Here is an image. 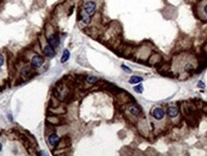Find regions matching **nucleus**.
<instances>
[{
  "label": "nucleus",
  "instance_id": "nucleus-1",
  "mask_svg": "<svg viewBox=\"0 0 207 156\" xmlns=\"http://www.w3.org/2000/svg\"><path fill=\"white\" fill-rule=\"evenodd\" d=\"M96 10H97V4H96L95 1H92V0L87 1L83 6V12L90 16H93V14L96 12Z\"/></svg>",
  "mask_w": 207,
  "mask_h": 156
},
{
  "label": "nucleus",
  "instance_id": "nucleus-2",
  "mask_svg": "<svg viewBox=\"0 0 207 156\" xmlns=\"http://www.w3.org/2000/svg\"><path fill=\"white\" fill-rule=\"evenodd\" d=\"M44 62V59L41 56H34L31 59V66L34 69H38L42 66V64Z\"/></svg>",
  "mask_w": 207,
  "mask_h": 156
},
{
  "label": "nucleus",
  "instance_id": "nucleus-3",
  "mask_svg": "<svg viewBox=\"0 0 207 156\" xmlns=\"http://www.w3.org/2000/svg\"><path fill=\"white\" fill-rule=\"evenodd\" d=\"M43 55L45 57L49 58H52L56 56V52H55V48H53L50 44L45 45L43 47Z\"/></svg>",
  "mask_w": 207,
  "mask_h": 156
},
{
  "label": "nucleus",
  "instance_id": "nucleus-4",
  "mask_svg": "<svg viewBox=\"0 0 207 156\" xmlns=\"http://www.w3.org/2000/svg\"><path fill=\"white\" fill-rule=\"evenodd\" d=\"M151 115H153V117L155 119V120H162L165 116V112L164 110L162 108L160 107H155L153 109V112H151Z\"/></svg>",
  "mask_w": 207,
  "mask_h": 156
},
{
  "label": "nucleus",
  "instance_id": "nucleus-5",
  "mask_svg": "<svg viewBox=\"0 0 207 156\" xmlns=\"http://www.w3.org/2000/svg\"><path fill=\"white\" fill-rule=\"evenodd\" d=\"M47 41H48V44L51 45L53 48H57L59 46V38H58L57 34H49L48 38H47Z\"/></svg>",
  "mask_w": 207,
  "mask_h": 156
},
{
  "label": "nucleus",
  "instance_id": "nucleus-6",
  "mask_svg": "<svg viewBox=\"0 0 207 156\" xmlns=\"http://www.w3.org/2000/svg\"><path fill=\"white\" fill-rule=\"evenodd\" d=\"M59 142V137L57 133H51L48 137V143L51 147H56Z\"/></svg>",
  "mask_w": 207,
  "mask_h": 156
},
{
  "label": "nucleus",
  "instance_id": "nucleus-7",
  "mask_svg": "<svg viewBox=\"0 0 207 156\" xmlns=\"http://www.w3.org/2000/svg\"><path fill=\"white\" fill-rule=\"evenodd\" d=\"M179 111H178V108L176 106H170L167 109V115L170 118H175L178 115Z\"/></svg>",
  "mask_w": 207,
  "mask_h": 156
},
{
  "label": "nucleus",
  "instance_id": "nucleus-8",
  "mask_svg": "<svg viewBox=\"0 0 207 156\" xmlns=\"http://www.w3.org/2000/svg\"><path fill=\"white\" fill-rule=\"evenodd\" d=\"M80 19H81V21H82L83 24L88 25L90 23V21H91V16H88V14H87L85 13L82 12L80 14Z\"/></svg>",
  "mask_w": 207,
  "mask_h": 156
},
{
  "label": "nucleus",
  "instance_id": "nucleus-9",
  "mask_svg": "<svg viewBox=\"0 0 207 156\" xmlns=\"http://www.w3.org/2000/svg\"><path fill=\"white\" fill-rule=\"evenodd\" d=\"M128 110L130 114L133 115V116H139L140 113H141L140 109L137 106H135V105H129V106L128 107Z\"/></svg>",
  "mask_w": 207,
  "mask_h": 156
},
{
  "label": "nucleus",
  "instance_id": "nucleus-10",
  "mask_svg": "<svg viewBox=\"0 0 207 156\" xmlns=\"http://www.w3.org/2000/svg\"><path fill=\"white\" fill-rule=\"evenodd\" d=\"M70 58V52L68 49H64L63 50V53H62V58H60V62L62 63H65Z\"/></svg>",
  "mask_w": 207,
  "mask_h": 156
},
{
  "label": "nucleus",
  "instance_id": "nucleus-11",
  "mask_svg": "<svg viewBox=\"0 0 207 156\" xmlns=\"http://www.w3.org/2000/svg\"><path fill=\"white\" fill-rule=\"evenodd\" d=\"M142 80H143V78H141L139 76H132L129 82L130 84H136V83L141 82Z\"/></svg>",
  "mask_w": 207,
  "mask_h": 156
},
{
  "label": "nucleus",
  "instance_id": "nucleus-12",
  "mask_svg": "<svg viewBox=\"0 0 207 156\" xmlns=\"http://www.w3.org/2000/svg\"><path fill=\"white\" fill-rule=\"evenodd\" d=\"M30 71H31V67H29V66H25L21 69V75L24 77H27L29 76V74H30Z\"/></svg>",
  "mask_w": 207,
  "mask_h": 156
},
{
  "label": "nucleus",
  "instance_id": "nucleus-13",
  "mask_svg": "<svg viewBox=\"0 0 207 156\" xmlns=\"http://www.w3.org/2000/svg\"><path fill=\"white\" fill-rule=\"evenodd\" d=\"M85 80H87L88 83H95L98 82V78L95 76H87Z\"/></svg>",
  "mask_w": 207,
  "mask_h": 156
},
{
  "label": "nucleus",
  "instance_id": "nucleus-14",
  "mask_svg": "<svg viewBox=\"0 0 207 156\" xmlns=\"http://www.w3.org/2000/svg\"><path fill=\"white\" fill-rule=\"evenodd\" d=\"M134 91L136 93H139V94H142L143 91H144V87H143V85L142 84H138V85H136V86H134Z\"/></svg>",
  "mask_w": 207,
  "mask_h": 156
},
{
  "label": "nucleus",
  "instance_id": "nucleus-15",
  "mask_svg": "<svg viewBox=\"0 0 207 156\" xmlns=\"http://www.w3.org/2000/svg\"><path fill=\"white\" fill-rule=\"evenodd\" d=\"M193 65H192V64H186L185 65V67H184V70H185V71H192V70H193Z\"/></svg>",
  "mask_w": 207,
  "mask_h": 156
},
{
  "label": "nucleus",
  "instance_id": "nucleus-16",
  "mask_svg": "<svg viewBox=\"0 0 207 156\" xmlns=\"http://www.w3.org/2000/svg\"><path fill=\"white\" fill-rule=\"evenodd\" d=\"M122 69L124 70V71H126V72H127V73H130V72H132V70H130L128 66H126V65H122Z\"/></svg>",
  "mask_w": 207,
  "mask_h": 156
},
{
  "label": "nucleus",
  "instance_id": "nucleus-17",
  "mask_svg": "<svg viewBox=\"0 0 207 156\" xmlns=\"http://www.w3.org/2000/svg\"><path fill=\"white\" fill-rule=\"evenodd\" d=\"M3 64H4V57L0 54V67H1Z\"/></svg>",
  "mask_w": 207,
  "mask_h": 156
},
{
  "label": "nucleus",
  "instance_id": "nucleus-18",
  "mask_svg": "<svg viewBox=\"0 0 207 156\" xmlns=\"http://www.w3.org/2000/svg\"><path fill=\"white\" fill-rule=\"evenodd\" d=\"M198 86H199V87H201V88H204V87H205V84H204L202 82H199Z\"/></svg>",
  "mask_w": 207,
  "mask_h": 156
},
{
  "label": "nucleus",
  "instance_id": "nucleus-19",
  "mask_svg": "<svg viewBox=\"0 0 207 156\" xmlns=\"http://www.w3.org/2000/svg\"><path fill=\"white\" fill-rule=\"evenodd\" d=\"M203 12H204V14H207V4L205 5L204 8H203Z\"/></svg>",
  "mask_w": 207,
  "mask_h": 156
},
{
  "label": "nucleus",
  "instance_id": "nucleus-20",
  "mask_svg": "<svg viewBox=\"0 0 207 156\" xmlns=\"http://www.w3.org/2000/svg\"><path fill=\"white\" fill-rule=\"evenodd\" d=\"M1 150H2V144L0 143V152H1Z\"/></svg>",
  "mask_w": 207,
  "mask_h": 156
}]
</instances>
